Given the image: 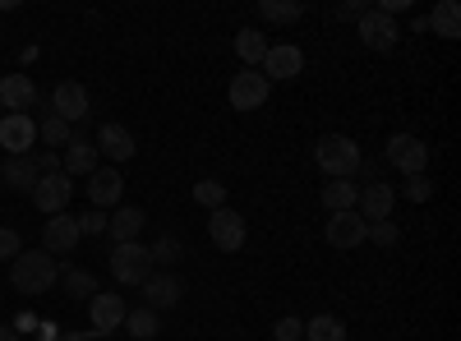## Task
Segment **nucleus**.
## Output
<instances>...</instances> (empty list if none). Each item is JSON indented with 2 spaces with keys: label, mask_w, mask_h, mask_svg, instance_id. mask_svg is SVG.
<instances>
[{
  "label": "nucleus",
  "mask_w": 461,
  "mask_h": 341,
  "mask_svg": "<svg viewBox=\"0 0 461 341\" xmlns=\"http://www.w3.org/2000/svg\"><path fill=\"white\" fill-rule=\"evenodd\" d=\"M60 282V268H56V258L47 254V249H28V254H19L14 263H10V286L19 291V295H42V291H51Z\"/></svg>",
  "instance_id": "nucleus-1"
},
{
  "label": "nucleus",
  "mask_w": 461,
  "mask_h": 341,
  "mask_svg": "<svg viewBox=\"0 0 461 341\" xmlns=\"http://www.w3.org/2000/svg\"><path fill=\"white\" fill-rule=\"evenodd\" d=\"M314 162H319V171L332 175V180H351V175L360 171L365 153H360L356 139H346V134H323V139L314 143Z\"/></svg>",
  "instance_id": "nucleus-2"
},
{
  "label": "nucleus",
  "mask_w": 461,
  "mask_h": 341,
  "mask_svg": "<svg viewBox=\"0 0 461 341\" xmlns=\"http://www.w3.org/2000/svg\"><path fill=\"white\" fill-rule=\"evenodd\" d=\"M111 277L121 282V286H143L152 277V254L148 245L130 240V245H115L111 249Z\"/></svg>",
  "instance_id": "nucleus-3"
},
{
  "label": "nucleus",
  "mask_w": 461,
  "mask_h": 341,
  "mask_svg": "<svg viewBox=\"0 0 461 341\" xmlns=\"http://www.w3.org/2000/svg\"><path fill=\"white\" fill-rule=\"evenodd\" d=\"M323 236H328V245H332V249H360V245H365V236H369V221H365L356 208H351V212H328Z\"/></svg>",
  "instance_id": "nucleus-4"
},
{
  "label": "nucleus",
  "mask_w": 461,
  "mask_h": 341,
  "mask_svg": "<svg viewBox=\"0 0 461 341\" xmlns=\"http://www.w3.org/2000/svg\"><path fill=\"white\" fill-rule=\"evenodd\" d=\"M245 217L236 212V208H212V217H208V236H212V245L221 249V254H236V249H245Z\"/></svg>",
  "instance_id": "nucleus-5"
},
{
  "label": "nucleus",
  "mask_w": 461,
  "mask_h": 341,
  "mask_svg": "<svg viewBox=\"0 0 461 341\" xmlns=\"http://www.w3.org/2000/svg\"><path fill=\"white\" fill-rule=\"evenodd\" d=\"M388 162H393L402 175H425L429 148H425V139H415V134H393V139H388Z\"/></svg>",
  "instance_id": "nucleus-6"
},
{
  "label": "nucleus",
  "mask_w": 461,
  "mask_h": 341,
  "mask_svg": "<svg viewBox=\"0 0 461 341\" xmlns=\"http://www.w3.org/2000/svg\"><path fill=\"white\" fill-rule=\"evenodd\" d=\"M32 143H37V121L28 111H5V121H0V148L10 157H28Z\"/></svg>",
  "instance_id": "nucleus-7"
},
{
  "label": "nucleus",
  "mask_w": 461,
  "mask_h": 341,
  "mask_svg": "<svg viewBox=\"0 0 461 341\" xmlns=\"http://www.w3.org/2000/svg\"><path fill=\"white\" fill-rule=\"evenodd\" d=\"M267 93H273V84H267L258 69H240L236 79H230V88H226L230 111H258L267 102Z\"/></svg>",
  "instance_id": "nucleus-8"
},
{
  "label": "nucleus",
  "mask_w": 461,
  "mask_h": 341,
  "mask_svg": "<svg viewBox=\"0 0 461 341\" xmlns=\"http://www.w3.org/2000/svg\"><path fill=\"white\" fill-rule=\"evenodd\" d=\"M356 23H360V42H365L369 51H393V47L402 42V23L388 19V14H378V10H365Z\"/></svg>",
  "instance_id": "nucleus-9"
},
{
  "label": "nucleus",
  "mask_w": 461,
  "mask_h": 341,
  "mask_svg": "<svg viewBox=\"0 0 461 341\" xmlns=\"http://www.w3.org/2000/svg\"><path fill=\"white\" fill-rule=\"evenodd\" d=\"M69 199H74V180H69L65 171H56V175H42V180H37V189H32V203L42 208L47 217H56V212H69Z\"/></svg>",
  "instance_id": "nucleus-10"
},
{
  "label": "nucleus",
  "mask_w": 461,
  "mask_h": 341,
  "mask_svg": "<svg viewBox=\"0 0 461 341\" xmlns=\"http://www.w3.org/2000/svg\"><path fill=\"white\" fill-rule=\"evenodd\" d=\"M393 208H397V189H393V184H383V180L360 184L356 212H360L365 221H388V217H393Z\"/></svg>",
  "instance_id": "nucleus-11"
},
{
  "label": "nucleus",
  "mask_w": 461,
  "mask_h": 341,
  "mask_svg": "<svg viewBox=\"0 0 461 341\" xmlns=\"http://www.w3.org/2000/svg\"><path fill=\"white\" fill-rule=\"evenodd\" d=\"M300 69H304V51H300V47H286V42H282V47H267V56H263V65H258V74H263L267 84H273V79H277V84H291Z\"/></svg>",
  "instance_id": "nucleus-12"
},
{
  "label": "nucleus",
  "mask_w": 461,
  "mask_h": 341,
  "mask_svg": "<svg viewBox=\"0 0 461 341\" xmlns=\"http://www.w3.org/2000/svg\"><path fill=\"white\" fill-rule=\"evenodd\" d=\"M125 314H130V305H125V295H115V291H97V295L88 300V319H93V328H97L102 337L121 328Z\"/></svg>",
  "instance_id": "nucleus-13"
},
{
  "label": "nucleus",
  "mask_w": 461,
  "mask_h": 341,
  "mask_svg": "<svg viewBox=\"0 0 461 341\" xmlns=\"http://www.w3.org/2000/svg\"><path fill=\"white\" fill-rule=\"evenodd\" d=\"M93 148H97V157H106V162H130V157L139 153V143H134V134H130L125 125H115V121L97 130Z\"/></svg>",
  "instance_id": "nucleus-14"
},
{
  "label": "nucleus",
  "mask_w": 461,
  "mask_h": 341,
  "mask_svg": "<svg viewBox=\"0 0 461 341\" xmlns=\"http://www.w3.org/2000/svg\"><path fill=\"white\" fill-rule=\"evenodd\" d=\"M121 194H125V180H121V171H115V166H97L88 175V203L97 212L115 208V203H121Z\"/></svg>",
  "instance_id": "nucleus-15"
},
{
  "label": "nucleus",
  "mask_w": 461,
  "mask_h": 341,
  "mask_svg": "<svg viewBox=\"0 0 461 341\" xmlns=\"http://www.w3.org/2000/svg\"><path fill=\"white\" fill-rule=\"evenodd\" d=\"M79 217H69V212H56L47 226H42V249L56 258V254H69L74 245H79Z\"/></svg>",
  "instance_id": "nucleus-16"
},
{
  "label": "nucleus",
  "mask_w": 461,
  "mask_h": 341,
  "mask_svg": "<svg viewBox=\"0 0 461 341\" xmlns=\"http://www.w3.org/2000/svg\"><path fill=\"white\" fill-rule=\"evenodd\" d=\"M180 295H185V282H180L176 273H152V277L143 282V300H148L152 314H158V310H176Z\"/></svg>",
  "instance_id": "nucleus-17"
},
{
  "label": "nucleus",
  "mask_w": 461,
  "mask_h": 341,
  "mask_svg": "<svg viewBox=\"0 0 461 341\" xmlns=\"http://www.w3.org/2000/svg\"><path fill=\"white\" fill-rule=\"evenodd\" d=\"M51 116H60L65 125L84 121V116H88V88H84V84H56V93H51Z\"/></svg>",
  "instance_id": "nucleus-18"
},
{
  "label": "nucleus",
  "mask_w": 461,
  "mask_h": 341,
  "mask_svg": "<svg viewBox=\"0 0 461 341\" xmlns=\"http://www.w3.org/2000/svg\"><path fill=\"white\" fill-rule=\"evenodd\" d=\"M60 171L74 180V175H93L97 171V148H93V139H84V134H74L69 143H65V157H60Z\"/></svg>",
  "instance_id": "nucleus-19"
},
{
  "label": "nucleus",
  "mask_w": 461,
  "mask_h": 341,
  "mask_svg": "<svg viewBox=\"0 0 461 341\" xmlns=\"http://www.w3.org/2000/svg\"><path fill=\"white\" fill-rule=\"evenodd\" d=\"M37 102V88L28 74H0V106L5 111H28Z\"/></svg>",
  "instance_id": "nucleus-20"
},
{
  "label": "nucleus",
  "mask_w": 461,
  "mask_h": 341,
  "mask_svg": "<svg viewBox=\"0 0 461 341\" xmlns=\"http://www.w3.org/2000/svg\"><path fill=\"white\" fill-rule=\"evenodd\" d=\"M143 208H115L111 217H106V236L115 240V245H130V240H139V231H143Z\"/></svg>",
  "instance_id": "nucleus-21"
},
{
  "label": "nucleus",
  "mask_w": 461,
  "mask_h": 341,
  "mask_svg": "<svg viewBox=\"0 0 461 341\" xmlns=\"http://www.w3.org/2000/svg\"><path fill=\"white\" fill-rule=\"evenodd\" d=\"M425 28H434V37H443V42H456L461 37V5L456 0H438L434 14L425 19Z\"/></svg>",
  "instance_id": "nucleus-22"
},
{
  "label": "nucleus",
  "mask_w": 461,
  "mask_h": 341,
  "mask_svg": "<svg viewBox=\"0 0 461 341\" xmlns=\"http://www.w3.org/2000/svg\"><path fill=\"white\" fill-rule=\"evenodd\" d=\"M0 180H10V189H19V194H32L37 180H42V171H37L32 157H10L5 166H0Z\"/></svg>",
  "instance_id": "nucleus-23"
},
{
  "label": "nucleus",
  "mask_w": 461,
  "mask_h": 341,
  "mask_svg": "<svg viewBox=\"0 0 461 341\" xmlns=\"http://www.w3.org/2000/svg\"><path fill=\"white\" fill-rule=\"evenodd\" d=\"M356 199H360V184L356 180H328L323 184V208L328 212H351Z\"/></svg>",
  "instance_id": "nucleus-24"
},
{
  "label": "nucleus",
  "mask_w": 461,
  "mask_h": 341,
  "mask_svg": "<svg viewBox=\"0 0 461 341\" xmlns=\"http://www.w3.org/2000/svg\"><path fill=\"white\" fill-rule=\"evenodd\" d=\"M236 56L245 60V69H258L263 56H267V37H263L258 28H240V32H236Z\"/></svg>",
  "instance_id": "nucleus-25"
},
{
  "label": "nucleus",
  "mask_w": 461,
  "mask_h": 341,
  "mask_svg": "<svg viewBox=\"0 0 461 341\" xmlns=\"http://www.w3.org/2000/svg\"><path fill=\"white\" fill-rule=\"evenodd\" d=\"M121 328H125L134 341H152V337L162 332V319L152 314L148 305H139V310H130V314H125V323H121Z\"/></svg>",
  "instance_id": "nucleus-26"
},
{
  "label": "nucleus",
  "mask_w": 461,
  "mask_h": 341,
  "mask_svg": "<svg viewBox=\"0 0 461 341\" xmlns=\"http://www.w3.org/2000/svg\"><path fill=\"white\" fill-rule=\"evenodd\" d=\"M300 341H346V323L337 314H319L304 323V337Z\"/></svg>",
  "instance_id": "nucleus-27"
},
{
  "label": "nucleus",
  "mask_w": 461,
  "mask_h": 341,
  "mask_svg": "<svg viewBox=\"0 0 461 341\" xmlns=\"http://www.w3.org/2000/svg\"><path fill=\"white\" fill-rule=\"evenodd\" d=\"M258 14L267 23H295L304 14V5H300V0H258Z\"/></svg>",
  "instance_id": "nucleus-28"
},
{
  "label": "nucleus",
  "mask_w": 461,
  "mask_h": 341,
  "mask_svg": "<svg viewBox=\"0 0 461 341\" xmlns=\"http://www.w3.org/2000/svg\"><path fill=\"white\" fill-rule=\"evenodd\" d=\"M65 295H74V300H93V295H97V277H93L88 268H69V273H65Z\"/></svg>",
  "instance_id": "nucleus-29"
},
{
  "label": "nucleus",
  "mask_w": 461,
  "mask_h": 341,
  "mask_svg": "<svg viewBox=\"0 0 461 341\" xmlns=\"http://www.w3.org/2000/svg\"><path fill=\"white\" fill-rule=\"evenodd\" d=\"M148 254H152V268H158V263H162V268H171V263L185 258V245L176 236H162L158 245H148Z\"/></svg>",
  "instance_id": "nucleus-30"
},
{
  "label": "nucleus",
  "mask_w": 461,
  "mask_h": 341,
  "mask_svg": "<svg viewBox=\"0 0 461 341\" xmlns=\"http://www.w3.org/2000/svg\"><path fill=\"white\" fill-rule=\"evenodd\" d=\"M194 203L208 208V212H212V208H226V184H221V180H199V184H194Z\"/></svg>",
  "instance_id": "nucleus-31"
},
{
  "label": "nucleus",
  "mask_w": 461,
  "mask_h": 341,
  "mask_svg": "<svg viewBox=\"0 0 461 341\" xmlns=\"http://www.w3.org/2000/svg\"><path fill=\"white\" fill-rule=\"evenodd\" d=\"M37 139H47L51 148H65V143L74 139V125H65L60 116H47L42 125H37Z\"/></svg>",
  "instance_id": "nucleus-32"
},
{
  "label": "nucleus",
  "mask_w": 461,
  "mask_h": 341,
  "mask_svg": "<svg viewBox=\"0 0 461 341\" xmlns=\"http://www.w3.org/2000/svg\"><path fill=\"white\" fill-rule=\"evenodd\" d=\"M402 194H406L411 203H429V199H434V180H429V175H406Z\"/></svg>",
  "instance_id": "nucleus-33"
},
{
  "label": "nucleus",
  "mask_w": 461,
  "mask_h": 341,
  "mask_svg": "<svg viewBox=\"0 0 461 341\" xmlns=\"http://www.w3.org/2000/svg\"><path fill=\"white\" fill-rule=\"evenodd\" d=\"M365 240H374V245H383V249H393L397 240H402V226L397 221H369V236Z\"/></svg>",
  "instance_id": "nucleus-34"
},
{
  "label": "nucleus",
  "mask_w": 461,
  "mask_h": 341,
  "mask_svg": "<svg viewBox=\"0 0 461 341\" xmlns=\"http://www.w3.org/2000/svg\"><path fill=\"white\" fill-rule=\"evenodd\" d=\"M273 337H277V341H300V337H304V323L286 314V319H277V323H273Z\"/></svg>",
  "instance_id": "nucleus-35"
},
{
  "label": "nucleus",
  "mask_w": 461,
  "mask_h": 341,
  "mask_svg": "<svg viewBox=\"0 0 461 341\" xmlns=\"http://www.w3.org/2000/svg\"><path fill=\"white\" fill-rule=\"evenodd\" d=\"M23 254V245H19V231H10V226H0V258H19Z\"/></svg>",
  "instance_id": "nucleus-36"
},
{
  "label": "nucleus",
  "mask_w": 461,
  "mask_h": 341,
  "mask_svg": "<svg viewBox=\"0 0 461 341\" xmlns=\"http://www.w3.org/2000/svg\"><path fill=\"white\" fill-rule=\"evenodd\" d=\"M102 231H106V212H97V208H93V212H84V217H79V236H102Z\"/></svg>",
  "instance_id": "nucleus-37"
},
{
  "label": "nucleus",
  "mask_w": 461,
  "mask_h": 341,
  "mask_svg": "<svg viewBox=\"0 0 461 341\" xmlns=\"http://www.w3.org/2000/svg\"><path fill=\"white\" fill-rule=\"evenodd\" d=\"M32 162H37V171H42V175H56L60 171V153H56V148H42Z\"/></svg>",
  "instance_id": "nucleus-38"
},
{
  "label": "nucleus",
  "mask_w": 461,
  "mask_h": 341,
  "mask_svg": "<svg viewBox=\"0 0 461 341\" xmlns=\"http://www.w3.org/2000/svg\"><path fill=\"white\" fill-rule=\"evenodd\" d=\"M365 10H369V5H365V0H360V5H341V10H337V19H360Z\"/></svg>",
  "instance_id": "nucleus-39"
},
{
  "label": "nucleus",
  "mask_w": 461,
  "mask_h": 341,
  "mask_svg": "<svg viewBox=\"0 0 461 341\" xmlns=\"http://www.w3.org/2000/svg\"><path fill=\"white\" fill-rule=\"evenodd\" d=\"M32 328H37L32 314H19V319H14V332H32Z\"/></svg>",
  "instance_id": "nucleus-40"
},
{
  "label": "nucleus",
  "mask_w": 461,
  "mask_h": 341,
  "mask_svg": "<svg viewBox=\"0 0 461 341\" xmlns=\"http://www.w3.org/2000/svg\"><path fill=\"white\" fill-rule=\"evenodd\" d=\"M0 341H19V332L14 328H0Z\"/></svg>",
  "instance_id": "nucleus-41"
},
{
  "label": "nucleus",
  "mask_w": 461,
  "mask_h": 341,
  "mask_svg": "<svg viewBox=\"0 0 461 341\" xmlns=\"http://www.w3.org/2000/svg\"><path fill=\"white\" fill-rule=\"evenodd\" d=\"M0 121H5V106H0Z\"/></svg>",
  "instance_id": "nucleus-42"
}]
</instances>
